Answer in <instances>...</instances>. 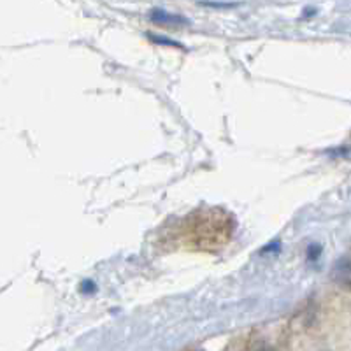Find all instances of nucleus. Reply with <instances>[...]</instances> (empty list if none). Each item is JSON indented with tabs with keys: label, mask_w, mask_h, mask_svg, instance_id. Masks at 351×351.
Instances as JSON below:
<instances>
[{
	"label": "nucleus",
	"mask_w": 351,
	"mask_h": 351,
	"mask_svg": "<svg viewBox=\"0 0 351 351\" xmlns=\"http://www.w3.org/2000/svg\"><path fill=\"white\" fill-rule=\"evenodd\" d=\"M234 219L221 209H200L186 219V236L200 250H216L228 243Z\"/></svg>",
	"instance_id": "f257e3e1"
},
{
	"label": "nucleus",
	"mask_w": 351,
	"mask_h": 351,
	"mask_svg": "<svg viewBox=\"0 0 351 351\" xmlns=\"http://www.w3.org/2000/svg\"><path fill=\"white\" fill-rule=\"evenodd\" d=\"M332 276H334V280L339 285L351 287V258L341 260V262L334 267Z\"/></svg>",
	"instance_id": "f03ea898"
},
{
	"label": "nucleus",
	"mask_w": 351,
	"mask_h": 351,
	"mask_svg": "<svg viewBox=\"0 0 351 351\" xmlns=\"http://www.w3.org/2000/svg\"><path fill=\"white\" fill-rule=\"evenodd\" d=\"M256 351H274V350H272V348H267V346H262V348H258Z\"/></svg>",
	"instance_id": "7ed1b4c3"
}]
</instances>
